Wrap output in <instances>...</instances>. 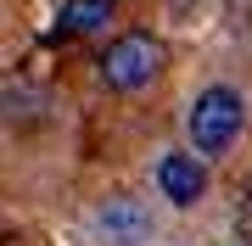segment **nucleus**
<instances>
[{"mask_svg": "<svg viewBox=\"0 0 252 246\" xmlns=\"http://www.w3.org/2000/svg\"><path fill=\"white\" fill-rule=\"evenodd\" d=\"M162 67H168L162 39L157 34H140V28L118 34L112 45L101 51V79H107V90H118V95H140L146 84L162 79Z\"/></svg>", "mask_w": 252, "mask_h": 246, "instance_id": "f257e3e1", "label": "nucleus"}, {"mask_svg": "<svg viewBox=\"0 0 252 246\" xmlns=\"http://www.w3.org/2000/svg\"><path fill=\"white\" fill-rule=\"evenodd\" d=\"M241 123H247V107L230 84H207L190 107V140H196L202 157H224L241 140Z\"/></svg>", "mask_w": 252, "mask_h": 246, "instance_id": "f03ea898", "label": "nucleus"}, {"mask_svg": "<svg viewBox=\"0 0 252 246\" xmlns=\"http://www.w3.org/2000/svg\"><path fill=\"white\" fill-rule=\"evenodd\" d=\"M157 191L168 196L174 207H190V201H202V191H207V168L190 151H168L157 163Z\"/></svg>", "mask_w": 252, "mask_h": 246, "instance_id": "7ed1b4c3", "label": "nucleus"}, {"mask_svg": "<svg viewBox=\"0 0 252 246\" xmlns=\"http://www.w3.org/2000/svg\"><path fill=\"white\" fill-rule=\"evenodd\" d=\"M146 229H152V219H146V207H135L129 196H112L107 207H101V235L107 241H140Z\"/></svg>", "mask_w": 252, "mask_h": 246, "instance_id": "20e7f679", "label": "nucleus"}, {"mask_svg": "<svg viewBox=\"0 0 252 246\" xmlns=\"http://www.w3.org/2000/svg\"><path fill=\"white\" fill-rule=\"evenodd\" d=\"M107 17H112V0H73L56 34H95V28H107Z\"/></svg>", "mask_w": 252, "mask_h": 246, "instance_id": "39448f33", "label": "nucleus"}, {"mask_svg": "<svg viewBox=\"0 0 252 246\" xmlns=\"http://www.w3.org/2000/svg\"><path fill=\"white\" fill-rule=\"evenodd\" d=\"M235 235H241V241L252 246V196L241 201V213H235Z\"/></svg>", "mask_w": 252, "mask_h": 246, "instance_id": "423d86ee", "label": "nucleus"}]
</instances>
